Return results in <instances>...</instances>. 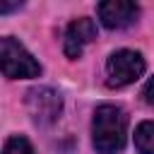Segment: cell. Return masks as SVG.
I'll list each match as a JSON object with an SVG mask.
<instances>
[{
  "label": "cell",
  "mask_w": 154,
  "mask_h": 154,
  "mask_svg": "<svg viewBox=\"0 0 154 154\" xmlns=\"http://www.w3.org/2000/svg\"><path fill=\"white\" fill-rule=\"evenodd\" d=\"M128 140V116L120 106L101 103L94 111L91 120V142L99 154H118L123 152Z\"/></svg>",
  "instance_id": "obj_1"
},
{
  "label": "cell",
  "mask_w": 154,
  "mask_h": 154,
  "mask_svg": "<svg viewBox=\"0 0 154 154\" xmlns=\"http://www.w3.org/2000/svg\"><path fill=\"white\" fill-rule=\"evenodd\" d=\"M0 65H2V75L10 79H24V77L41 75V65L14 36H5L0 41Z\"/></svg>",
  "instance_id": "obj_2"
},
{
  "label": "cell",
  "mask_w": 154,
  "mask_h": 154,
  "mask_svg": "<svg viewBox=\"0 0 154 154\" xmlns=\"http://www.w3.org/2000/svg\"><path fill=\"white\" fill-rule=\"evenodd\" d=\"M144 72V58L137 53V51H130V48H123V51H116L108 55L106 60V82L108 87H125V84H132L135 79H140Z\"/></svg>",
  "instance_id": "obj_3"
},
{
  "label": "cell",
  "mask_w": 154,
  "mask_h": 154,
  "mask_svg": "<svg viewBox=\"0 0 154 154\" xmlns=\"http://www.w3.org/2000/svg\"><path fill=\"white\" fill-rule=\"evenodd\" d=\"M26 111L36 125H51L63 111V99L51 87H34L26 91Z\"/></svg>",
  "instance_id": "obj_4"
},
{
  "label": "cell",
  "mask_w": 154,
  "mask_h": 154,
  "mask_svg": "<svg viewBox=\"0 0 154 154\" xmlns=\"http://www.w3.org/2000/svg\"><path fill=\"white\" fill-rule=\"evenodd\" d=\"M96 14L106 29H125L137 19L140 7L130 0H106V2H99Z\"/></svg>",
  "instance_id": "obj_5"
},
{
  "label": "cell",
  "mask_w": 154,
  "mask_h": 154,
  "mask_svg": "<svg viewBox=\"0 0 154 154\" xmlns=\"http://www.w3.org/2000/svg\"><path fill=\"white\" fill-rule=\"evenodd\" d=\"M94 38H96V24H94V19L79 17V19H75V22L67 24L65 38H63V51H65L67 58H79L82 51H84V46L91 43Z\"/></svg>",
  "instance_id": "obj_6"
},
{
  "label": "cell",
  "mask_w": 154,
  "mask_h": 154,
  "mask_svg": "<svg viewBox=\"0 0 154 154\" xmlns=\"http://www.w3.org/2000/svg\"><path fill=\"white\" fill-rule=\"evenodd\" d=\"M135 147L140 154H154V120H144L135 130Z\"/></svg>",
  "instance_id": "obj_7"
},
{
  "label": "cell",
  "mask_w": 154,
  "mask_h": 154,
  "mask_svg": "<svg viewBox=\"0 0 154 154\" xmlns=\"http://www.w3.org/2000/svg\"><path fill=\"white\" fill-rule=\"evenodd\" d=\"M2 154H34V149H31V144H29L26 137H22V135H12V137L5 142Z\"/></svg>",
  "instance_id": "obj_8"
},
{
  "label": "cell",
  "mask_w": 154,
  "mask_h": 154,
  "mask_svg": "<svg viewBox=\"0 0 154 154\" xmlns=\"http://www.w3.org/2000/svg\"><path fill=\"white\" fill-rule=\"evenodd\" d=\"M142 99H144V103H147V106H152V108H154V77L144 84V89H142Z\"/></svg>",
  "instance_id": "obj_9"
}]
</instances>
